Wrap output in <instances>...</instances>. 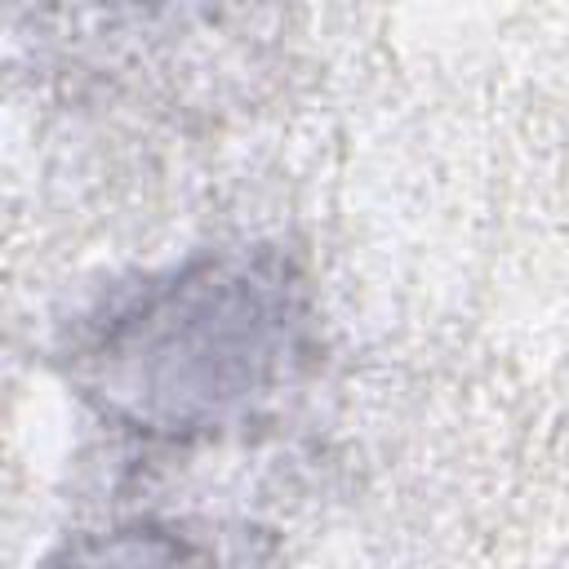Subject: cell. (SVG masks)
Instances as JSON below:
<instances>
[{"instance_id":"1","label":"cell","mask_w":569,"mask_h":569,"mask_svg":"<svg viewBox=\"0 0 569 569\" xmlns=\"http://www.w3.org/2000/svg\"><path fill=\"white\" fill-rule=\"evenodd\" d=\"M302 351L293 280L280 267L209 262L142 293L98 342L107 396L160 431L249 418Z\"/></svg>"}]
</instances>
